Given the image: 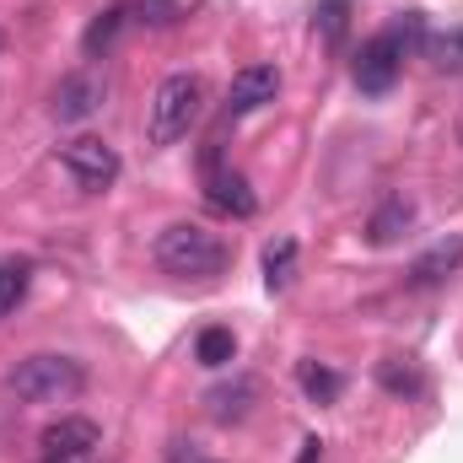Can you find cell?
Masks as SVG:
<instances>
[{
  "instance_id": "obj_1",
  "label": "cell",
  "mask_w": 463,
  "mask_h": 463,
  "mask_svg": "<svg viewBox=\"0 0 463 463\" xmlns=\"http://www.w3.org/2000/svg\"><path fill=\"white\" fill-rule=\"evenodd\" d=\"M5 383H11V393L27 399V404H71V399H81V388H87V366H81L76 355L38 350V355L16 361Z\"/></svg>"
},
{
  "instance_id": "obj_2",
  "label": "cell",
  "mask_w": 463,
  "mask_h": 463,
  "mask_svg": "<svg viewBox=\"0 0 463 463\" xmlns=\"http://www.w3.org/2000/svg\"><path fill=\"white\" fill-rule=\"evenodd\" d=\"M227 242L200 222H173V227L156 237V264L167 275H184V280H211L227 269Z\"/></svg>"
},
{
  "instance_id": "obj_3",
  "label": "cell",
  "mask_w": 463,
  "mask_h": 463,
  "mask_svg": "<svg viewBox=\"0 0 463 463\" xmlns=\"http://www.w3.org/2000/svg\"><path fill=\"white\" fill-rule=\"evenodd\" d=\"M410 43H426V27H420V11H404V22H393L388 33L366 38L361 54H355V87L383 98L393 81H399V65L410 54Z\"/></svg>"
},
{
  "instance_id": "obj_4",
  "label": "cell",
  "mask_w": 463,
  "mask_h": 463,
  "mask_svg": "<svg viewBox=\"0 0 463 463\" xmlns=\"http://www.w3.org/2000/svg\"><path fill=\"white\" fill-rule=\"evenodd\" d=\"M200 109H205V81L189 76V71L167 76V81L151 92V103H146V140H151V146H173V140H184V135L194 129Z\"/></svg>"
},
{
  "instance_id": "obj_5",
  "label": "cell",
  "mask_w": 463,
  "mask_h": 463,
  "mask_svg": "<svg viewBox=\"0 0 463 463\" xmlns=\"http://www.w3.org/2000/svg\"><path fill=\"white\" fill-rule=\"evenodd\" d=\"M60 162H65V173L81 184V189H109L118 178V151L103 140V135H76V140H65V151H60Z\"/></svg>"
},
{
  "instance_id": "obj_6",
  "label": "cell",
  "mask_w": 463,
  "mask_h": 463,
  "mask_svg": "<svg viewBox=\"0 0 463 463\" xmlns=\"http://www.w3.org/2000/svg\"><path fill=\"white\" fill-rule=\"evenodd\" d=\"M92 448H103V431H98V420H87V415H60V420L38 437L43 463H76V458H87Z\"/></svg>"
},
{
  "instance_id": "obj_7",
  "label": "cell",
  "mask_w": 463,
  "mask_h": 463,
  "mask_svg": "<svg viewBox=\"0 0 463 463\" xmlns=\"http://www.w3.org/2000/svg\"><path fill=\"white\" fill-rule=\"evenodd\" d=\"M103 98H109V76L103 71H76V76H65L60 87H54V118L60 124H81V118H92L103 109Z\"/></svg>"
},
{
  "instance_id": "obj_8",
  "label": "cell",
  "mask_w": 463,
  "mask_h": 463,
  "mask_svg": "<svg viewBox=\"0 0 463 463\" xmlns=\"http://www.w3.org/2000/svg\"><path fill=\"white\" fill-rule=\"evenodd\" d=\"M275 92H280V71L275 65H264V60L259 65H242L227 87V114H253V109L275 103Z\"/></svg>"
},
{
  "instance_id": "obj_9",
  "label": "cell",
  "mask_w": 463,
  "mask_h": 463,
  "mask_svg": "<svg viewBox=\"0 0 463 463\" xmlns=\"http://www.w3.org/2000/svg\"><path fill=\"white\" fill-rule=\"evenodd\" d=\"M463 264V237H442V242H431L415 264H410V286L415 291H431V286H442L448 275H458Z\"/></svg>"
},
{
  "instance_id": "obj_10",
  "label": "cell",
  "mask_w": 463,
  "mask_h": 463,
  "mask_svg": "<svg viewBox=\"0 0 463 463\" xmlns=\"http://www.w3.org/2000/svg\"><path fill=\"white\" fill-rule=\"evenodd\" d=\"M253 404H259V383H253V377H232V383H216V388L205 393V410H211V420H222V426L248 420Z\"/></svg>"
},
{
  "instance_id": "obj_11",
  "label": "cell",
  "mask_w": 463,
  "mask_h": 463,
  "mask_svg": "<svg viewBox=\"0 0 463 463\" xmlns=\"http://www.w3.org/2000/svg\"><path fill=\"white\" fill-rule=\"evenodd\" d=\"M205 200H211L222 216H237V222H248V216L259 211V194L248 189V178H242V173H222V167H211Z\"/></svg>"
},
{
  "instance_id": "obj_12",
  "label": "cell",
  "mask_w": 463,
  "mask_h": 463,
  "mask_svg": "<svg viewBox=\"0 0 463 463\" xmlns=\"http://www.w3.org/2000/svg\"><path fill=\"white\" fill-rule=\"evenodd\" d=\"M415 227V205L404 200V194H388L377 211H372V222H366V237L377 242V248H388V242H399L404 232Z\"/></svg>"
},
{
  "instance_id": "obj_13",
  "label": "cell",
  "mask_w": 463,
  "mask_h": 463,
  "mask_svg": "<svg viewBox=\"0 0 463 463\" xmlns=\"http://www.w3.org/2000/svg\"><path fill=\"white\" fill-rule=\"evenodd\" d=\"M377 383H383L393 399H420V393H426L420 366H415V361H404V355H388V361L377 366Z\"/></svg>"
},
{
  "instance_id": "obj_14",
  "label": "cell",
  "mask_w": 463,
  "mask_h": 463,
  "mask_svg": "<svg viewBox=\"0 0 463 463\" xmlns=\"http://www.w3.org/2000/svg\"><path fill=\"white\" fill-rule=\"evenodd\" d=\"M297 383H302V393H307L313 404H335L340 388H345V377H340L335 366H324V361H302V366H297Z\"/></svg>"
},
{
  "instance_id": "obj_15",
  "label": "cell",
  "mask_w": 463,
  "mask_h": 463,
  "mask_svg": "<svg viewBox=\"0 0 463 463\" xmlns=\"http://www.w3.org/2000/svg\"><path fill=\"white\" fill-rule=\"evenodd\" d=\"M426 60H431L442 76H463V27L426 33Z\"/></svg>"
},
{
  "instance_id": "obj_16",
  "label": "cell",
  "mask_w": 463,
  "mask_h": 463,
  "mask_svg": "<svg viewBox=\"0 0 463 463\" xmlns=\"http://www.w3.org/2000/svg\"><path fill=\"white\" fill-rule=\"evenodd\" d=\"M291 275H297V242H291V237H275V242L264 248V286H269V291H286Z\"/></svg>"
},
{
  "instance_id": "obj_17",
  "label": "cell",
  "mask_w": 463,
  "mask_h": 463,
  "mask_svg": "<svg viewBox=\"0 0 463 463\" xmlns=\"http://www.w3.org/2000/svg\"><path fill=\"white\" fill-rule=\"evenodd\" d=\"M124 22H129V5H109V11H98V16H92V27H87V38H81V49L98 60L118 33H124Z\"/></svg>"
},
{
  "instance_id": "obj_18",
  "label": "cell",
  "mask_w": 463,
  "mask_h": 463,
  "mask_svg": "<svg viewBox=\"0 0 463 463\" xmlns=\"http://www.w3.org/2000/svg\"><path fill=\"white\" fill-rule=\"evenodd\" d=\"M232 355H237V335H232V329H222V324H216V329H200V340H194V361H200V366L216 372V366H227Z\"/></svg>"
},
{
  "instance_id": "obj_19",
  "label": "cell",
  "mask_w": 463,
  "mask_h": 463,
  "mask_svg": "<svg viewBox=\"0 0 463 463\" xmlns=\"http://www.w3.org/2000/svg\"><path fill=\"white\" fill-rule=\"evenodd\" d=\"M129 22H146V27H173V22H178V0H129Z\"/></svg>"
},
{
  "instance_id": "obj_20",
  "label": "cell",
  "mask_w": 463,
  "mask_h": 463,
  "mask_svg": "<svg viewBox=\"0 0 463 463\" xmlns=\"http://www.w3.org/2000/svg\"><path fill=\"white\" fill-rule=\"evenodd\" d=\"M27 297V264H0V318Z\"/></svg>"
},
{
  "instance_id": "obj_21",
  "label": "cell",
  "mask_w": 463,
  "mask_h": 463,
  "mask_svg": "<svg viewBox=\"0 0 463 463\" xmlns=\"http://www.w3.org/2000/svg\"><path fill=\"white\" fill-rule=\"evenodd\" d=\"M318 27H324L329 43H340V33H345V0H324L318 5Z\"/></svg>"
},
{
  "instance_id": "obj_22",
  "label": "cell",
  "mask_w": 463,
  "mask_h": 463,
  "mask_svg": "<svg viewBox=\"0 0 463 463\" xmlns=\"http://www.w3.org/2000/svg\"><path fill=\"white\" fill-rule=\"evenodd\" d=\"M297 463H324V442H318V437H307V442H302V458Z\"/></svg>"
}]
</instances>
